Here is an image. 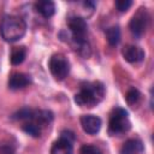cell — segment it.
<instances>
[{
	"label": "cell",
	"instance_id": "6da1fadb",
	"mask_svg": "<svg viewBox=\"0 0 154 154\" xmlns=\"http://www.w3.org/2000/svg\"><path fill=\"white\" fill-rule=\"evenodd\" d=\"M105 96V87L101 82H87L81 85L75 95V102L81 107H94Z\"/></svg>",
	"mask_w": 154,
	"mask_h": 154
},
{
	"label": "cell",
	"instance_id": "7a4b0ae2",
	"mask_svg": "<svg viewBox=\"0 0 154 154\" xmlns=\"http://www.w3.org/2000/svg\"><path fill=\"white\" fill-rule=\"evenodd\" d=\"M26 31V23L19 16H5L1 22L0 32L5 41L14 42L20 40Z\"/></svg>",
	"mask_w": 154,
	"mask_h": 154
},
{
	"label": "cell",
	"instance_id": "3957f363",
	"mask_svg": "<svg viewBox=\"0 0 154 154\" xmlns=\"http://www.w3.org/2000/svg\"><path fill=\"white\" fill-rule=\"evenodd\" d=\"M131 128V123L128 117V112L124 108L117 107L112 111L109 122H108V131L111 135H120L129 131Z\"/></svg>",
	"mask_w": 154,
	"mask_h": 154
},
{
	"label": "cell",
	"instance_id": "277c9868",
	"mask_svg": "<svg viewBox=\"0 0 154 154\" xmlns=\"http://www.w3.org/2000/svg\"><path fill=\"white\" fill-rule=\"evenodd\" d=\"M48 67L52 76L58 81H63L70 72V63L66 57L60 53H55L51 57L48 61Z\"/></svg>",
	"mask_w": 154,
	"mask_h": 154
},
{
	"label": "cell",
	"instance_id": "5b68a950",
	"mask_svg": "<svg viewBox=\"0 0 154 154\" xmlns=\"http://www.w3.org/2000/svg\"><path fill=\"white\" fill-rule=\"evenodd\" d=\"M146 10V8H144ZM143 8H141L130 20L129 23V29L131 31V34L135 36V37H141L146 29H147V25H148V14L147 12L144 11Z\"/></svg>",
	"mask_w": 154,
	"mask_h": 154
},
{
	"label": "cell",
	"instance_id": "8992f818",
	"mask_svg": "<svg viewBox=\"0 0 154 154\" xmlns=\"http://www.w3.org/2000/svg\"><path fill=\"white\" fill-rule=\"evenodd\" d=\"M75 136L71 131H63L58 141L52 146L51 154H72V142Z\"/></svg>",
	"mask_w": 154,
	"mask_h": 154
},
{
	"label": "cell",
	"instance_id": "52a82bcc",
	"mask_svg": "<svg viewBox=\"0 0 154 154\" xmlns=\"http://www.w3.org/2000/svg\"><path fill=\"white\" fill-rule=\"evenodd\" d=\"M81 125L84 132L95 135L101 129V119L94 114H84L81 117Z\"/></svg>",
	"mask_w": 154,
	"mask_h": 154
},
{
	"label": "cell",
	"instance_id": "ba28073f",
	"mask_svg": "<svg viewBox=\"0 0 154 154\" xmlns=\"http://www.w3.org/2000/svg\"><path fill=\"white\" fill-rule=\"evenodd\" d=\"M122 54L124 57V59L128 63L131 64H136V63H141L144 59V52L142 48L134 46V45H126L123 49H122Z\"/></svg>",
	"mask_w": 154,
	"mask_h": 154
},
{
	"label": "cell",
	"instance_id": "9c48e42d",
	"mask_svg": "<svg viewBox=\"0 0 154 154\" xmlns=\"http://www.w3.org/2000/svg\"><path fill=\"white\" fill-rule=\"evenodd\" d=\"M28 84H30V77L25 73L16 72V73H12L8 78V88L13 90L22 89Z\"/></svg>",
	"mask_w": 154,
	"mask_h": 154
},
{
	"label": "cell",
	"instance_id": "30bf717a",
	"mask_svg": "<svg viewBox=\"0 0 154 154\" xmlns=\"http://www.w3.org/2000/svg\"><path fill=\"white\" fill-rule=\"evenodd\" d=\"M143 152V144L138 138L128 140L120 148L119 154H141Z\"/></svg>",
	"mask_w": 154,
	"mask_h": 154
},
{
	"label": "cell",
	"instance_id": "8fae6325",
	"mask_svg": "<svg viewBox=\"0 0 154 154\" xmlns=\"http://www.w3.org/2000/svg\"><path fill=\"white\" fill-rule=\"evenodd\" d=\"M35 7H36L37 12L42 17H45V18L52 17L54 14V12H55V5L51 0H41V1H37L35 4Z\"/></svg>",
	"mask_w": 154,
	"mask_h": 154
},
{
	"label": "cell",
	"instance_id": "7c38bea8",
	"mask_svg": "<svg viewBox=\"0 0 154 154\" xmlns=\"http://www.w3.org/2000/svg\"><path fill=\"white\" fill-rule=\"evenodd\" d=\"M106 38H107V42L109 43V46L114 47L119 43L120 41V30H119V26L114 25V26H111L106 30Z\"/></svg>",
	"mask_w": 154,
	"mask_h": 154
},
{
	"label": "cell",
	"instance_id": "4fadbf2b",
	"mask_svg": "<svg viewBox=\"0 0 154 154\" xmlns=\"http://www.w3.org/2000/svg\"><path fill=\"white\" fill-rule=\"evenodd\" d=\"M26 57V49L25 47L20 46V47H14L12 49V53H11V64L12 65H19L24 61Z\"/></svg>",
	"mask_w": 154,
	"mask_h": 154
},
{
	"label": "cell",
	"instance_id": "5bb4252c",
	"mask_svg": "<svg viewBox=\"0 0 154 154\" xmlns=\"http://www.w3.org/2000/svg\"><path fill=\"white\" fill-rule=\"evenodd\" d=\"M23 131L34 137H38L41 135V128L37 124H35L34 122H26L23 125Z\"/></svg>",
	"mask_w": 154,
	"mask_h": 154
},
{
	"label": "cell",
	"instance_id": "9a60e30c",
	"mask_svg": "<svg viewBox=\"0 0 154 154\" xmlns=\"http://www.w3.org/2000/svg\"><path fill=\"white\" fill-rule=\"evenodd\" d=\"M141 99V94L137 89L131 88L130 90H128V93L125 94V100L129 105H136Z\"/></svg>",
	"mask_w": 154,
	"mask_h": 154
},
{
	"label": "cell",
	"instance_id": "2e32d148",
	"mask_svg": "<svg viewBox=\"0 0 154 154\" xmlns=\"http://www.w3.org/2000/svg\"><path fill=\"white\" fill-rule=\"evenodd\" d=\"M79 154H102L101 150L93 144H83L79 149Z\"/></svg>",
	"mask_w": 154,
	"mask_h": 154
},
{
	"label": "cell",
	"instance_id": "e0dca14e",
	"mask_svg": "<svg viewBox=\"0 0 154 154\" xmlns=\"http://www.w3.org/2000/svg\"><path fill=\"white\" fill-rule=\"evenodd\" d=\"M132 5L131 0H117L116 1V7L119 12H125L130 8V6Z\"/></svg>",
	"mask_w": 154,
	"mask_h": 154
},
{
	"label": "cell",
	"instance_id": "ac0fdd59",
	"mask_svg": "<svg viewBox=\"0 0 154 154\" xmlns=\"http://www.w3.org/2000/svg\"><path fill=\"white\" fill-rule=\"evenodd\" d=\"M14 148L11 143H0V154H13Z\"/></svg>",
	"mask_w": 154,
	"mask_h": 154
}]
</instances>
